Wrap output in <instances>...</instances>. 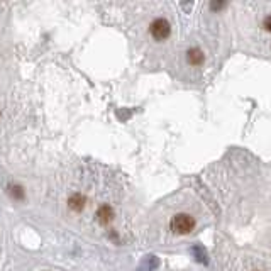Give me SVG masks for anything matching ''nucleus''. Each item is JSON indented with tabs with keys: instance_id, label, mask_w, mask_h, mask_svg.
<instances>
[{
	"instance_id": "3",
	"label": "nucleus",
	"mask_w": 271,
	"mask_h": 271,
	"mask_svg": "<svg viewBox=\"0 0 271 271\" xmlns=\"http://www.w3.org/2000/svg\"><path fill=\"white\" fill-rule=\"evenodd\" d=\"M97 217H98V222L105 226L114 219V210L110 209L109 205H102L100 209H98V212H97Z\"/></svg>"
},
{
	"instance_id": "4",
	"label": "nucleus",
	"mask_w": 271,
	"mask_h": 271,
	"mask_svg": "<svg viewBox=\"0 0 271 271\" xmlns=\"http://www.w3.org/2000/svg\"><path fill=\"white\" fill-rule=\"evenodd\" d=\"M85 197L83 195H80V193H77V195H73V197L70 198V209H73V210H82L83 207H85Z\"/></svg>"
},
{
	"instance_id": "2",
	"label": "nucleus",
	"mask_w": 271,
	"mask_h": 271,
	"mask_svg": "<svg viewBox=\"0 0 271 271\" xmlns=\"http://www.w3.org/2000/svg\"><path fill=\"white\" fill-rule=\"evenodd\" d=\"M170 31L171 27L166 19H156V21L151 24V34H153V38L158 39V41H163V39L168 38Z\"/></svg>"
},
{
	"instance_id": "5",
	"label": "nucleus",
	"mask_w": 271,
	"mask_h": 271,
	"mask_svg": "<svg viewBox=\"0 0 271 271\" xmlns=\"http://www.w3.org/2000/svg\"><path fill=\"white\" fill-rule=\"evenodd\" d=\"M186 59H188L190 65L197 66V65H200V63L203 61V54H202V51H200V49H190Z\"/></svg>"
},
{
	"instance_id": "6",
	"label": "nucleus",
	"mask_w": 271,
	"mask_h": 271,
	"mask_svg": "<svg viewBox=\"0 0 271 271\" xmlns=\"http://www.w3.org/2000/svg\"><path fill=\"white\" fill-rule=\"evenodd\" d=\"M263 26H265V29H266V31H271V15H268V17L265 19Z\"/></svg>"
},
{
	"instance_id": "1",
	"label": "nucleus",
	"mask_w": 271,
	"mask_h": 271,
	"mask_svg": "<svg viewBox=\"0 0 271 271\" xmlns=\"http://www.w3.org/2000/svg\"><path fill=\"white\" fill-rule=\"evenodd\" d=\"M193 227H195V221L192 215H188V214H178V215H175L173 221H171V229L178 234L192 232Z\"/></svg>"
}]
</instances>
